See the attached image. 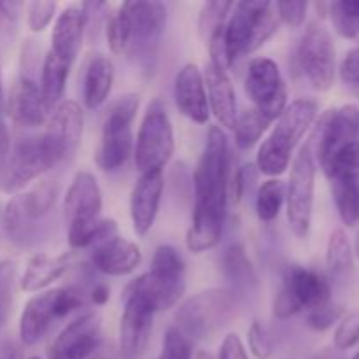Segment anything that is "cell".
<instances>
[{
  "label": "cell",
  "instance_id": "cell-25",
  "mask_svg": "<svg viewBox=\"0 0 359 359\" xmlns=\"http://www.w3.org/2000/svg\"><path fill=\"white\" fill-rule=\"evenodd\" d=\"M84 32H86V18H84L83 6L65 7L56 16L49 51L74 65L83 46Z\"/></svg>",
  "mask_w": 359,
  "mask_h": 359
},
{
  "label": "cell",
  "instance_id": "cell-16",
  "mask_svg": "<svg viewBox=\"0 0 359 359\" xmlns=\"http://www.w3.org/2000/svg\"><path fill=\"white\" fill-rule=\"evenodd\" d=\"M156 312L135 294H125V311L119 323V356L140 359L144 356L153 332Z\"/></svg>",
  "mask_w": 359,
  "mask_h": 359
},
{
  "label": "cell",
  "instance_id": "cell-56",
  "mask_svg": "<svg viewBox=\"0 0 359 359\" xmlns=\"http://www.w3.org/2000/svg\"><path fill=\"white\" fill-rule=\"evenodd\" d=\"M195 359H214V356L210 353H207V351H200L195 356Z\"/></svg>",
  "mask_w": 359,
  "mask_h": 359
},
{
  "label": "cell",
  "instance_id": "cell-20",
  "mask_svg": "<svg viewBox=\"0 0 359 359\" xmlns=\"http://www.w3.org/2000/svg\"><path fill=\"white\" fill-rule=\"evenodd\" d=\"M7 111L21 128H37L48 123L51 112L46 107L41 86L32 74H20L11 90Z\"/></svg>",
  "mask_w": 359,
  "mask_h": 359
},
{
  "label": "cell",
  "instance_id": "cell-9",
  "mask_svg": "<svg viewBox=\"0 0 359 359\" xmlns=\"http://www.w3.org/2000/svg\"><path fill=\"white\" fill-rule=\"evenodd\" d=\"M231 172V156L226 133L219 126H210L205 147L193 175L196 200H228V179Z\"/></svg>",
  "mask_w": 359,
  "mask_h": 359
},
{
  "label": "cell",
  "instance_id": "cell-61",
  "mask_svg": "<svg viewBox=\"0 0 359 359\" xmlns=\"http://www.w3.org/2000/svg\"><path fill=\"white\" fill-rule=\"evenodd\" d=\"M153 359H156V358H153Z\"/></svg>",
  "mask_w": 359,
  "mask_h": 359
},
{
  "label": "cell",
  "instance_id": "cell-14",
  "mask_svg": "<svg viewBox=\"0 0 359 359\" xmlns=\"http://www.w3.org/2000/svg\"><path fill=\"white\" fill-rule=\"evenodd\" d=\"M244 86L252 107L258 109L272 123L277 121L287 107L286 81L272 58H252L248 65Z\"/></svg>",
  "mask_w": 359,
  "mask_h": 359
},
{
  "label": "cell",
  "instance_id": "cell-17",
  "mask_svg": "<svg viewBox=\"0 0 359 359\" xmlns=\"http://www.w3.org/2000/svg\"><path fill=\"white\" fill-rule=\"evenodd\" d=\"M226 200H200L193 207V219L186 235V248L195 255L214 249L221 241L226 217Z\"/></svg>",
  "mask_w": 359,
  "mask_h": 359
},
{
  "label": "cell",
  "instance_id": "cell-27",
  "mask_svg": "<svg viewBox=\"0 0 359 359\" xmlns=\"http://www.w3.org/2000/svg\"><path fill=\"white\" fill-rule=\"evenodd\" d=\"M55 298L56 290H49L35 294L25 305L20 318V340L23 346L30 347L41 342L49 326L58 321L55 312Z\"/></svg>",
  "mask_w": 359,
  "mask_h": 359
},
{
  "label": "cell",
  "instance_id": "cell-36",
  "mask_svg": "<svg viewBox=\"0 0 359 359\" xmlns=\"http://www.w3.org/2000/svg\"><path fill=\"white\" fill-rule=\"evenodd\" d=\"M328 14L337 34L351 41L359 39V0L330 2Z\"/></svg>",
  "mask_w": 359,
  "mask_h": 359
},
{
  "label": "cell",
  "instance_id": "cell-53",
  "mask_svg": "<svg viewBox=\"0 0 359 359\" xmlns=\"http://www.w3.org/2000/svg\"><path fill=\"white\" fill-rule=\"evenodd\" d=\"M0 359H25L23 351L16 342H4L0 346Z\"/></svg>",
  "mask_w": 359,
  "mask_h": 359
},
{
  "label": "cell",
  "instance_id": "cell-42",
  "mask_svg": "<svg viewBox=\"0 0 359 359\" xmlns=\"http://www.w3.org/2000/svg\"><path fill=\"white\" fill-rule=\"evenodd\" d=\"M249 351L256 359H270L273 354V342L269 330L259 321H252L248 330Z\"/></svg>",
  "mask_w": 359,
  "mask_h": 359
},
{
  "label": "cell",
  "instance_id": "cell-54",
  "mask_svg": "<svg viewBox=\"0 0 359 359\" xmlns=\"http://www.w3.org/2000/svg\"><path fill=\"white\" fill-rule=\"evenodd\" d=\"M109 297H111V291L105 284H97V286L91 290V302L95 305H105L109 302Z\"/></svg>",
  "mask_w": 359,
  "mask_h": 359
},
{
  "label": "cell",
  "instance_id": "cell-2",
  "mask_svg": "<svg viewBox=\"0 0 359 359\" xmlns=\"http://www.w3.org/2000/svg\"><path fill=\"white\" fill-rule=\"evenodd\" d=\"M279 25L280 20L276 2H233L224 25V46L230 67L242 56L258 51L279 30Z\"/></svg>",
  "mask_w": 359,
  "mask_h": 359
},
{
  "label": "cell",
  "instance_id": "cell-49",
  "mask_svg": "<svg viewBox=\"0 0 359 359\" xmlns=\"http://www.w3.org/2000/svg\"><path fill=\"white\" fill-rule=\"evenodd\" d=\"M300 311V302H298L297 298H294V294L283 284L279 293L276 294V300H273V314L279 319H287L291 318V316L298 314Z\"/></svg>",
  "mask_w": 359,
  "mask_h": 359
},
{
  "label": "cell",
  "instance_id": "cell-15",
  "mask_svg": "<svg viewBox=\"0 0 359 359\" xmlns=\"http://www.w3.org/2000/svg\"><path fill=\"white\" fill-rule=\"evenodd\" d=\"M83 128L84 112L77 102L62 100L49 114L46 130L41 135L56 167L74 156L83 139Z\"/></svg>",
  "mask_w": 359,
  "mask_h": 359
},
{
  "label": "cell",
  "instance_id": "cell-31",
  "mask_svg": "<svg viewBox=\"0 0 359 359\" xmlns=\"http://www.w3.org/2000/svg\"><path fill=\"white\" fill-rule=\"evenodd\" d=\"M326 265H328L330 273L339 280L349 279L353 273L354 251L346 230L342 228H337L330 235L328 249H326Z\"/></svg>",
  "mask_w": 359,
  "mask_h": 359
},
{
  "label": "cell",
  "instance_id": "cell-18",
  "mask_svg": "<svg viewBox=\"0 0 359 359\" xmlns=\"http://www.w3.org/2000/svg\"><path fill=\"white\" fill-rule=\"evenodd\" d=\"M100 316L95 312L83 314L62 330L49 347V354L67 359H88L100 346Z\"/></svg>",
  "mask_w": 359,
  "mask_h": 359
},
{
  "label": "cell",
  "instance_id": "cell-38",
  "mask_svg": "<svg viewBox=\"0 0 359 359\" xmlns=\"http://www.w3.org/2000/svg\"><path fill=\"white\" fill-rule=\"evenodd\" d=\"M105 35H107V44L114 55H125L130 49V41H132V25H130V16L125 7H119L107 21L105 27Z\"/></svg>",
  "mask_w": 359,
  "mask_h": 359
},
{
  "label": "cell",
  "instance_id": "cell-60",
  "mask_svg": "<svg viewBox=\"0 0 359 359\" xmlns=\"http://www.w3.org/2000/svg\"><path fill=\"white\" fill-rule=\"evenodd\" d=\"M28 359H41L39 356H32V358H28Z\"/></svg>",
  "mask_w": 359,
  "mask_h": 359
},
{
  "label": "cell",
  "instance_id": "cell-46",
  "mask_svg": "<svg viewBox=\"0 0 359 359\" xmlns=\"http://www.w3.org/2000/svg\"><path fill=\"white\" fill-rule=\"evenodd\" d=\"M344 316V307L342 305L328 304L321 309H316L307 314V325L311 326L314 332H326V330L332 328L333 325L340 321V318Z\"/></svg>",
  "mask_w": 359,
  "mask_h": 359
},
{
  "label": "cell",
  "instance_id": "cell-1",
  "mask_svg": "<svg viewBox=\"0 0 359 359\" xmlns=\"http://www.w3.org/2000/svg\"><path fill=\"white\" fill-rule=\"evenodd\" d=\"M319 105L312 98H298L284 109L272 133L263 140L256 156V168L277 179L290 168L294 149L318 118Z\"/></svg>",
  "mask_w": 359,
  "mask_h": 359
},
{
  "label": "cell",
  "instance_id": "cell-37",
  "mask_svg": "<svg viewBox=\"0 0 359 359\" xmlns=\"http://www.w3.org/2000/svg\"><path fill=\"white\" fill-rule=\"evenodd\" d=\"M323 172H325L330 181L332 179H353V181H359V140L342 147Z\"/></svg>",
  "mask_w": 359,
  "mask_h": 359
},
{
  "label": "cell",
  "instance_id": "cell-52",
  "mask_svg": "<svg viewBox=\"0 0 359 359\" xmlns=\"http://www.w3.org/2000/svg\"><path fill=\"white\" fill-rule=\"evenodd\" d=\"M11 153V135L9 130H7L6 119L0 114V172H2L4 165H6L7 158Z\"/></svg>",
  "mask_w": 359,
  "mask_h": 359
},
{
  "label": "cell",
  "instance_id": "cell-4",
  "mask_svg": "<svg viewBox=\"0 0 359 359\" xmlns=\"http://www.w3.org/2000/svg\"><path fill=\"white\" fill-rule=\"evenodd\" d=\"M237 298L226 287H210L189 297L175 312V328L189 340L212 339L233 318Z\"/></svg>",
  "mask_w": 359,
  "mask_h": 359
},
{
  "label": "cell",
  "instance_id": "cell-55",
  "mask_svg": "<svg viewBox=\"0 0 359 359\" xmlns=\"http://www.w3.org/2000/svg\"><path fill=\"white\" fill-rule=\"evenodd\" d=\"M2 102H4V79H2V67H0V114H2Z\"/></svg>",
  "mask_w": 359,
  "mask_h": 359
},
{
  "label": "cell",
  "instance_id": "cell-45",
  "mask_svg": "<svg viewBox=\"0 0 359 359\" xmlns=\"http://www.w3.org/2000/svg\"><path fill=\"white\" fill-rule=\"evenodd\" d=\"M339 72L346 90L353 97L359 98V48H353L346 53Z\"/></svg>",
  "mask_w": 359,
  "mask_h": 359
},
{
  "label": "cell",
  "instance_id": "cell-34",
  "mask_svg": "<svg viewBox=\"0 0 359 359\" xmlns=\"http://www.w3.org/2000/svg\"><path fill=\"white\" fill-rule=\"evenodd\" d=\"M286 203V184L280 179H266L256 195V214L263 223H272L279 217Z\"/></svg>",
  "mask_w": 359,
  "mask_h": 359
},
{
  "label": "cell",
  "instance_id": "cell-32",
  "mask_svg": "<svg viewBox=\"0 0 359 359\" xmlns=\"http://www.w3.org/2000/svg\"><path fill=\"white\" fill-rule=\"evenodd\" d=\"M333 200L346 226L353 228L359 223V181L353 179H332Z\"/></svg>",
  "mask_w": 359,
  "mask_h": 359
},
{
  "label": "cell",
  "instance_id": "cell-3",
  "mask_svg": "<svg viewBox=\"0 0 359 359\" xmlns=\"http://www.w3.org/2000/svg\"><path fill=\"white\" fill-rule=\"evenodd\" d=\"M102 189L91 172L81 170L74 175L65 200L63 217L69 226V244L74 249L93 245L102 223Z\"/></svg>",
  "mask_w": 359,
  "mask_h": 359
},
{
  "label": "cell",
  "instance_id": "cell-28",
  "mask_svg": "<svg viewBox=\"0 0 359 359\" xmlns=\"http://www.w3.org/2000/svg\"><path fill=\"white\" fill-rule=\"evenodd\" d=\"M114 83V63L109 56L97 53L88 60L83 79V102L95 111L109 98Z\"/></svg>",
  "mask_w": 359,
  "mask_h": 359
},
{
  "label": "cell",
  "instance_id": "cell-10",
  "mask_svg": "<svg viewBox=\"0 0 359 359\" xmlns=\"http://www.w3.org/2000/svg\"><path fill=\"white\" fill-rule=\"evenodd\" d=\"M359 139V109L353 104L328 109L318 119L314 132L309 139L316 163L325 170L342 147Z\"/></svg>",
  "mask_w": 359,
  "mask_h": 359
},
{
  "label": "cell",
  "instance_id": "cell-12",
  "mask_svg": "<svg viewBox=\"0 0 359 359\" xmlns=\"http://www.w3.org/2000/svg\"><path fill=\"white\" fill-rule=\"evenodd\" d=\"M55 167V160L41 133L21 137L11 149L9 158L0 172V189L7 195H16L25 186Z\"/></svg>",
  "mask_w": 359,
  "mask_h": 359
},
{
  "label": "cell",
  "instance_id": "cell-11",
  "mask_svg": "<svg viewBox=\"0 0 359 359\" xmlns=\"http://www.w3.org/2000/svg\"><path fill=\"white\" fill-rule=\"evenodd\" d=\"M302 74L316 91H328L335 83L337 51L332 34L323 23L309 25L297 48Z\"/></svg>",
  "mask_w": 359,
  "mask_h": 359
},
{
  "label": "cell",
  "instance_id": "cell-29",
  "mask_svg": "<svg viewBox=\"0 0 359 359\" xmlns=\"http://www.w3.org/2000/svg\"><path fill=\"white\" fill-rule=\"evenodd\" d=\"M69 269L70 255H67V252L58 256L39 252V255L32 256L30 262L27 263V269H25L23 276H21L20 286L27 293L42 291L58 279H62Z\"/></svg>",
  "mask_w": 359,
  "mask_h": 359
},
{
  "label": "cell",
  "instance_id": "cell-35",
  "mask_svg": "<svg viewBox=\"0 0 359 359\" xmlns=\"http://www.w3.org/2000/svg\"><path fill=\"white\" fill-rule=\"evenodd\" d=\"M223 269L235 287H249L256 283V273L245 255L244 245L233 244L224 251Z\"/></svg>",
  "mask_w": 359,
  "mask_h": 359
},
{
  "label": "cell",
  "instance_id": "cell-24",
  "mask_svg": "<svg viewBox=\"0 0 359 359\" xmlns=\"http://www.w3.org/2000/svg\"><path fill=\"white\" fill-rule=\"evenodd\" d=\"M203 81H205L210 112L216 116L223 128L233 130L238 116L237 97H235V88L231 84L230 76H228V70L209 62L205 67V72H203Z\"/></svg>",
  "mask_w": 359,
  "mask_h": 359
},
{
  "label": "cell",
  "instance_id": "cell-19",
  "mask_svg": "<svg viewBox=\"0 0 359 359\" xmlns=\"http://www.w3.org/2000/svg\"><path fill=\"white\" fill-rule=\"evenodd\" d=\"M163 188V170L140 174L139 181L133 186L132 196H130V217H132L133 231L139 237H146L154 226Z\"/></svg>",
  "mask_w": 359,
  "mask_h": 359
},
{
  "label": "cell",
  "instance_id": "cell-41",
  "mask_svg": "<svg viewBox=\"0 0 359 359\" xmlns=\"http://www.w3.org/2000/svg\"><path fill=\"white\" fill-rule=\"evenodd\" d=\"M156 359H193V342L175 326L165 332L161 353Z\"/></svg>",
  "mask_w": 359,
  "mask_h": 359
},
{
  "label": "cell",
  "instance_id": "cell-30",
  "mask_svg": "<svg viewBox=\"0 0 359 359\" xmlns=\"http://www.w3.org/2000/svg\"><path fill=\"white\" fill-rule=\"evenodd\" d=\"M70 69H72L70 63L55 56L51 51L46 55L44 63H42L41 84L39 86H41L42 98H44V104L49 112L55 111L56 105L62 104Z\"/></svg>",
  "mask_w": 359,
  "mask_h": 359
},
{
  "label": "cell",
  "instance_id": "cell-47",
  "mask_svg": "<svg viewBox=\"0 0 359 359\" xmlns=\"http://www.w3.org/2000/svg\"><path fill=\"white\" fill-rule=\"evenodd\" d=\"M14 273H16V269L13 262L0 263V325L6 321L11 304H13Z\"/></svg>",
  "mask_w": 359,
  "mask_h": 359
},
{
  "label": "cell",
  "instance_id": "cell-59",
  "mask_svg": "<svg viewBox=\"0 0 359 359\" xmlns=\"http://www.w3.org/2000/svg\"><path fill=\"white\" fill-rule=\"evenodd\" d=\"M349 359H359V353H356L353 358H349Z\"/></svg>",
  "mask_w": 359,
  "mask_h": 359
},
{
  "label": "cell",
  "instance_id": "cell-7",
  "mask_svg": "<svg viewBox=\"0 0 359 359\" xmlns=\"http://www.w3.org/2000/svg\"><path fill=\"white\" fill-rule=\"evenodd\" d=\"M175 140L170 116L163 102L153 100L144 112L137 142L133 147L135 167L140 174L163 170L174 154Z\"/></svg>",
  "mask_w": 359,
  "mask_h": 359
},
{
  "label": "cell",
  "instance_id": "cell-8",
  "mask_svg": "<svg viewBox=\"0 0 359 359\" xmlns=\"http://www.w3.org/2000/svg\"><path fill=\"white\" fill-rule=\"evenodd\" d=\"M316 160L311 147H300L291 165L290 181L286 186L287 223L294 237L307 238L311 233L312 210H314Z\"/></svg>",
  "mask_w": 359,
  "mask_h": 359
},
{
  "label": "cell",
  "instance_id": "cell-44",
  "mask_svg": "<svg viewBox=\"0 0 359 359\" xmlns=\"http://www.w3.org/2000/svg\"><path fill=\"white\" fill-rule=\"evenodd\" d=\"M56 2H30L27 6V25L32 32H44L56 16Z\"/></svg>",
  "mask_w": 359,
  "mask_h": 359
},
{
  "label": "cell",
  "instance_id": "cell-39",
  "mask_svg": "<svg viewBox=\"0 0 359 359\" xmlns=\"http://www.w3.org/2000/svg\"><path fill=\"white\" fill-rule=\"evenodd\" d=\"M231 7H233V2H221V0L203 4L198 18V32L200 35H202L203 41L207 42V39H209L214 32L219 30L221 27L226 25Z\"/></svg>",
  "mask_w": 359,
  "mask_h": 359
},
{
  "label": "cell",
  "instance_id": "cell-22",
  "mask_svg": "<svg viewBox=\"0 0 359 359\" xmlns=\"http://www.w3.org/2000/svg\"><path fill=\"white\" fill-rule=\"evenodd\" d=\"M140 262H142L140 249L121 235L98 242L93 245L91 252V263L95 269L112 277L128 276L140 265Z\"/></svg>",
  "mask_w": 359,
  "mask_h": 359
},
{
  "label": "cell",
  "instance_id": "cell-40",
  "mask_svg": "<svg viewBox=\"0 0 359 359\" xmlns=\"http://www.w3.org/2000/svg\"><path fill=\"white\" fill-rule=\"evenodd\" d=\"M151 272L165 277H186L184 259L172 245H160L151 259Z\"/></svg>",
  "mask_w": 359,
  "mask_h": 359
},
{
  "label": "cell",
  "instance_id": "cell-21",
  "mask_svg": "<svg viewBox=\"0 0 359 359\" xmlns=\"http://www.w3.org/2000/svg\"><path fill=\"white\" fill-rule=\"evenodd\" d=\"M174 100L182 116L196 125L209 121L210 109L207 100L205 81L202 70L195 63H186L174 81Z\"/></svg>",
  "mask_w": 359,
  "mask_h": 359
},
{
  "label": "cell",
  "instance_id": "cell-48",
  "mask_svg": "<svg viewBox=\"0 0 359 359\" xmlns=\"http://www.w3.org/2000/svg\"><path fill=\"white\" fill-rule=\"evenodd\" d=\"M276 6L280 23L287 25L293 30H297L305 23L309 11V2H305V0H300V2H276Z\"/></svg>",
  "mask_w": 359,
  "mask_h": 359
},
{
  "label": "cell",
  "instance_id": "cell-57",
  "mask_svg": "<svg viewBox=\"0 0 359 359\" xmlns=\"http://www.w3.org/2000/svg\"><path fill=\"white\" fill-rule=\"evenodd\" d=\"M353 251H354V255H356L358 258H359V235H358V238H356V244H354Z\"/></svg>",
  "mask_w": 359,
  "mask_h": 359
},
{
  "label": "cell",
  "instance_id": "cell-5",
  "mask_svg": "<svg viewBox=\"0 0 359 359\" xmlns=\"http://www.w3.org/2000/svg\"><path fill=\"white\" fill-rule=\"evenodd\" d=\"M139 95L126 93L112 102L102 125L95 161L104 172H116L133 154L132 123L139 111Z\"/></svg>",
  "mask_w": 359,
  "mask_h": 359
},
{
  "label": "cell",
  "instance_id": "cell-6",
  "mask_svg": "<svg viewBox=\"0 0 359 359\" xmlns=\"http://www.w3.org/2000/svg\"><path fill=\"white\" fill-rule=\"evenodd\" d=\"M58 198V186L42 181L25 193H16L7 202L2 216L4 233L18 248H27L35 238L39 223L48 216Z\"/></svg>",
  "mask_w": 359,
  "mask_h": 359
},
{
  "label": "cell",
  "instance_id": "cell-23",
  "mask_svg": "<svg viewBox=\"0 0 359 359\" xmlns=\"http://www.w3.org/2000/svg\"><path fill=\"white\" fill-rule=\"evenodd\" d=\"M186 291V277H165L160 273L147 272L137 277L126 287L125 294H135L142 298L154 312L172 309Z\"/></svg>",
  "mask_w": 359,
  "mask_h": 359
},
{
  "label": "cell",
  "instance_id": "cell-33",
  "mask_svg": "<svg viewBox=\"0 0 359 359\" xmlns=\"http://www.w3.org/2000/svg\"><path fill=\"white\" fill-rule=\"evenodd\" d=\"M272 126L266 116H263L258 109L249 107L245 109L242 114L237 116V123H235V144H237L241 149H251L256 144L259 142V139L263 137V133Z\"/></svg>",
  "mask_w": 359,
  "mask_h": 359
},
{
  "label": "cell",
  "instance_id": "cell-58",
  "mask_svg": "<svg viewBox=\"0 0 359 359\" xmlns=\"http://www.w3.org/2000/svg\"><path fill=\"white\" fill-rule=\"evenodd\" d=\"M48 359H67L63 356H56V354H48Z\"/></svg>",
  "mask_w": 359,
  "mask_h": 359
},
{
  "label": "cell",
  "instance_id": "cell-51",
  "mask_svg": "<svg viewBox=\"0 0 359 359\" xmlns=\"http://www.w3.org/2000/svg\"><path fill=\"white\" fill-rule=\"evenodd\" d=\"M21 7H23L21 2H0V27L16 23Z\"/></svg>",
  "mask_w": 359,
  "mask_h": 359
},
{
  "label": "cell",
  "instance_id": "cell-26",
  "mask_svg": "<svg viewBox=\"0 0 359 359\" xmlns=\"http://www.w3.org/2000/svg\"><path fill=\"white\" fill-rule=\"evenodd\" d=\"M284 286L294 294L302 305V311L307 309L309 312L321 309L332 304V287L326 277L316 270L305 269V266L293 265L287 269L284 276Z\"/></svg>",
  "mask_w": 359,
  "mask_h": 359
},
{
  "label": "cell",
  "instance_id": "cell-50",
  "mask_svg": "<svg viewBox=\"0 0 359 359\" xmlns=\"http://www.w3.org/2000/svg\"><path fill=\"white\" fill-rule=\"evenodd\" d=\"M217 359H249L248 351H245L244 342L237 333H228L224 340L221 342Z\"/></svg>",
  "mask_w": 359,
  "mask_h": 359
},
{
  "label": "cell",
  "instance_id": "cell-43",
  "mask_svg": "<svg viewBox=\"0 0 359 359\" xmlns=\"http://www.w3.org/2000/svg\"><path fill=\"white\" fill-rule=\"evenodd\" d=\"M333 344L339 351H349L359 344V311L346 316L337 326Z\"/></svg>",
  "mask_w": 359,
  "mask_h": 359
},
{
  "label": "cell",
  "instance_id": "cell-13",
  "mask_svg": "<svg viewBox=\"0 0 359 359\" xmlns=\"http://www.w3.org/2000/svg\"><path fill=\"white\" fill-rule=\"evenodd\" d=\"M130 16L132 41L128 53L139 58L146 70H153L167 25V7L161 2H125Z\"/></svg>",
  "mask_w": 359,
  "mask_h": 359
}]
</instances>
